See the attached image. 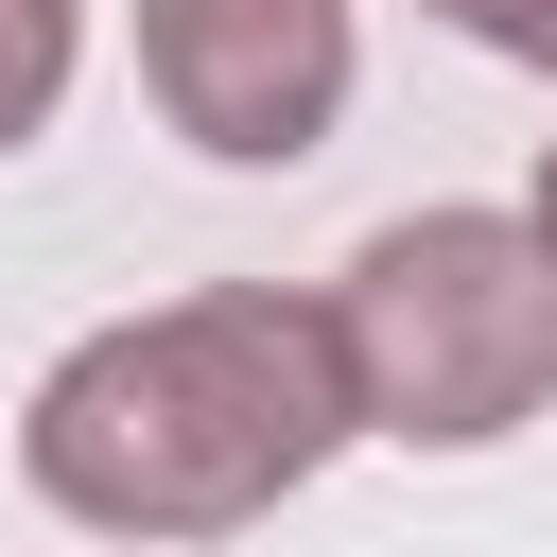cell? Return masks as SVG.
<instances>
[{"mask_svg": "<svg viewBox=\"0 0 557 557\" xmlns=\"http://www.w3.org/2000/svg\"><path fill=\"white\" fill-rule=\"evenodd\" d=\"M348 453V366L296 278H191L104 313L17 400V487L87 540H244Z\"/></svg>", "mask_w": 557, "mask_h": 557, "instance_id": "6da1fadb", "label": "cell"}, {"mask_svg": "<svg viewBox=\"0 0 557 557\" xmlns=\"http://www.w3.org/2000/svg\"><path fill=\"white\" fill-rule=\"evenodd\" d=\"M313 313L348 366V435H383V453H505L557 400V278H540L522 209H400L348 244V278Z\"/></svg>", "mask_w": 557, "mask_h": 557, "instance_id": "7a4b0ae2", "label": "cell"}, {"mask_svg": "<svg viewBox=\"0 0 557 557\" xmlns=\"http://www.w3.org/2000/svg\"><path fill=\"white\" fill-rule=\"evenodd\" d=\"M366 87L348 0H139V104L226 157V174H296Z\"/></svg>", "mask_w": 557, "mask_h": 557, "instance_id": "3957f363", "label": "cell"}, {"mask_svg": "<svg viewBox=\"0 0 557 557\" xmlns=\"http://www.w3.org/2000/svg\"><path fill=\"white\" fill-rule=\"evenodd\" d=\"M70 70H87V0H0V157H35V139H52Z\"/></svg>", "mask_w": 557, "mask_h": 557, "instance_id": "277c9868", "label": "cell"}, {"mask_svg": "<svg viewBox=\"0 0 557 557\" xmlns=\"http://www.w3.org/2000/svg\"><path fill=\"white\" fill-rule=\"evenodd\" d=\"M418 17H453L470 52H505V70H540V87H557V0H418Z\"/></svg>", "mask_w": 557, "mask_h": 557, "instance_id": "5b68a950", "label": "cell"}, {"mask_svg": "<svg viewBox=\"0 0 557 557\" xmlns=\"http://www.w3.org/2000/svg\"><path fill=\"white\" fill-rule=\"evenodd\" d=\"M522 244H540V278H557V139H540V191H522Z\"/></svg>", "mask_w": 557, "mask_h": 557, "instance_id": "8992f818", "label": "cell"}]
</instances>
